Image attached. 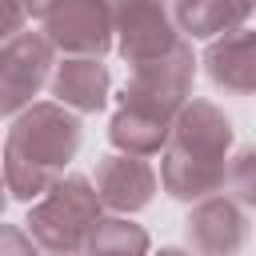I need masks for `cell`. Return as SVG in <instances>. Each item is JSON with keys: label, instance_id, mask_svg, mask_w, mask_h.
Here are the masks:
<instances>
[{"label": "cell", "instance_id": "5", "mask_svg": "<svg viewBox=\"0 0 256 256\" xmlns=\"http://www.w3.org/2000/svg\"><path fill=\"white\" fill-rule=\"evenodd\" d=\"M112 16H116V48L132 68L160 60L184 44L168 0H112Z\"/></svg>", "mask_w": 256, "mask_h": 256}, {"label": "cell", "instance_id": "15", "mask_svg": "<svg viewBox=\"0 0 256 256\" xmlns=\"http://www.w3.org/2000/svg\"><path fill=\"white\" fill-rule=\"evenodd\" d=\"M60 4H64V0H24L28 16H40V20H44V16L52 12V8H60Z\"/></svg>", "mask_w": 256, "mask_h": 256}, {"label": "cell", "instance_id": "3", "mask_svg": "<svg viewBox=\"0 0 256 256\" xmlns=\"http://www.w3.org/2000/svg\"><path fill=\"white\" fill-rule=\"evenodd\" d=\"M80 148V120L68 104H32L8 128L4 180L16 200H40Z\"/></svg>", "mask_w": 256, "mask_h": 256}, {"label": "cell", "instance_id": "8", "mask_svg": "<svg viewBox=\"0 0 256 256\" xmlns=\"http://www.w3.org/2000/svg\"><path fill=\"white\" fill-rule=\"evenodd\" d=\"M96 192L112 212H140L152 204L156 192V172L144 156L136 152H120V156H104L96 164Z\"/></svg>", "mask_w": 256, "mask_h": 256}, {"label": "cell", "instance_id": "4", "mask_svg": "<svg viewBox=\"0 0 256 256\" xmlns=\"http://www.w3.org/2000/svg\"><path fill=\"white\" fill-rule=\"evenodd\" d=\"M100 204L104 200L96 184H88L84 176H64L28 212V232L48 252H76L88 244V232L100 220Z\"/></svg>", "mask_w": 256, "mask_h": 256}, {"label": "cell", "instance_id": "2", "mask_svg": "<svg viewBox=\"0 0 256 256\" xmlns=\"http://www.w3.org/2000/svg\"><path fill=\"white\" fill-rule=\"evenodd\" d=\"M228 144H232V124L216 104L208 100L184 104L164 144V160H160L164 192L176 200L216 196L228 184V164H224Z\"/></svg>", "mask_w": 256, "mask_h": 256}, {"label": "cell", "instance_id": "12", "mask_svg": "<svg viewBox=\"0 0 256 256\" xmlns=\"http://www.w3.org/2000/svg\"><path fill=\"white\" fill-rule=\"evenodd\" d=\"M172 12H176L180 32L208 40V36L240 28L256 12V0H172Z\"/></svg>", "mask_w": 256, "mask_h": 256}, {"label": "cell", "instance_id": "11", "mask_svg": "<svg viewBox=\"0 0 256 256\" xmlns=\"http://www.w3.org/2000/svg\"><path fill=\"white\" fill-rule=\"evenodd\" d=\"M52 96L76 112H100L108 100V68L100 56H72L52 76Z\"/></svg>", "mask_w": 256, "mask_h": 256}, {"label": "cell", "instance_id": "7", "mask_svg": "<svg viewBox=\"0 0 256 256\" xmlns=\"http://www.w3.org/2000/svg\"><path fill=\"white\" fill-rule=\"evenodd\" d=\"M52 40L48 32H16L4 44L0 56V96H4V112L16 116L20 108L32 104V96L44 88L48 68H52Z\"/></svg>", "mask_w": 256, "mask_h": 256}, {"label": "cell", "instance_id": "9", "mask_svg": "<svg viewBox=\"0 0 256 256\" xmlns=\"http://www.w3.org/2000/svg\"><path fill=\"white\" fill-rule=\"evenodd\" d=\"M204 68L216 88L236 96H256V32L232 28L220 40H212L204 52Z\"/></svg>", "mask_w": 256, "mask_h": 256}, {"label": "cell", "instance_id": "14", "mask_svg": "<svg viewBox=\"0 0 256 256\" xmlns=\"http://www.w3.org/2000/svg\"><path fill=\"white\" fill-rule=\"evenodd\" d=\"M228 188L240 204H252L256 208V144L244 148L232 164H228Z\"/></svg>", "mask_w": 256, "mask_h": 256}, {"label": "cell", "instance_id": "10", "mask_svg": "<svg viewBox=\"0 0 256 256\" xmlns=\"http://www.w3.org/2000/svg\"><path fill=\"white\" fill-rule=\"evenodd\" d=\"M188 240L200 252H236L248 240V216L228 196H204L188 216Z\"/></svg>", "mask_w": 256, "mask_h": 256}, {"label": "cell", "instance_id": "6", "mask_svg": "<svg viewBox=\"0 0 256 256\" xmlns=\"http://www.w3.org/2000/svg\"><path fill=\"white\" fill-rule=\"evenodd\" d=\"M48 40L68 56H104L112 48V0H64L44 16Z\"/></svg>", "mask_w": 256, "mask_h": 256}, {"label": "cell", "instance_id": "1", "mask_svg": "<svg viewBox=\"0 0 256 256\" xmlns=\"http://www.w3.org/2000/svg\"><path fill=\"white\" fill-rule=\"evenodd\" d=\"M192 48L180 44L176 52L136 64L132 80L120 96V108L112 116V144L120 152H136V156H152L168 144L172 124L180 116V108L188 104V88H192Z\"/></svg>", "mask_w": 256, "mask_h": 256}, {"label": "cell", "instance_id": "13", "mask_svg": "<svg viewBox=\"0 0 256 256\" xmlns=\"http://www.w3.org/2000/svg\"><path fill=\"white\" fill-rule=\"evenodd\" d=\"M88 252H144L148 236L132 224V220H96V228L88 232Z\"/></svg>", "mask_w": 256, "mask_h": 256}]
</instances>
